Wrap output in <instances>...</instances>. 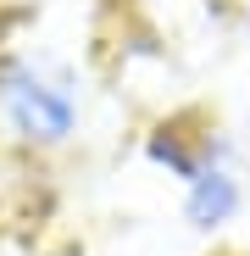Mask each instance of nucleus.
<instances>
[{
	"label": "nucleus",
	"mask_w": 250,
	"mask_h": 256,
	"mask_svg": "<svg viewBox=\"0 0 250 256\" xmlns=\"http://www.w3.org/2000/svg\"><path fill=\"white\" fill-rule=\"evenodd\" d=\"M0 117L11 122V134L39 140V145H56L72 134L78 106L56 90L50 78H39L22 62H0Z\"/></svg>",
	"instance_id": "f257e3e1"
},
{
	"label": "nucleus",
	"mask_w": 250,
	"mask_h": 256,
	"mask_svg": "<svg viewBox=\"0 0 250 256\" xmlns=\"http://www.w3.org/2000/svg\"><path fill=\"white\" fill-rule=\"evenodd\" d=\"M239 212V184L223 173V167H200L189 178V195H184V218L195 228H223Z\"/></svg>",
	"instance_id": "f03ea898"
}]
</instances>
